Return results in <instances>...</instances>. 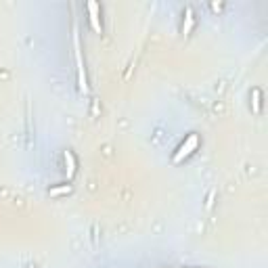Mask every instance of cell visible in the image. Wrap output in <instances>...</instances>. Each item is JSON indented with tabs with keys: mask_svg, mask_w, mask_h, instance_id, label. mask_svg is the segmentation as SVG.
<instances>
[{
	"mask_svg": "<svg viewBox=\"0 0 268 268\" xmlns=\"http://www.w3.org/2000/svg\"><path fill=\"white\" fill-rule=\"evenodd\" d=\"M86 9H88V19H90L92 29L97 31V34H103V26H101V19H99V11H101L99 2H94V0H90V2L86 4Z\"/></svg>",
	"mask_w": 268,
	"mask_h": 268,
	"instance_id": "2",
	"label": "cell"
},
{
	"mask_svg": "<svg viewBox=\"0 0 268 268\" xmlns=\"http://www.w3.org/2000/svg\"><path fill=\"white\" fill-rule=\"evenodd\" d=\"M197 145H199V136H197V134H188L187 140L178 147V151L174 153V157H172V161H174V163H180L183 160H187V157L197 149Z\"/></svg>",
	"mask_w": 268,
	"mask_h": 268,
	"instance_id": "1",
	"label": "cell"
},
{
	"mask_svg": "<svg viewBox=\"0 0 268 268\" xmlns=\"http://www.w3.org/2000/svg\"><path fill=\"white\" fill-rule=\"evenodd\" d=\"M67 193H72V185H61V187L51 188V197H61V195H67Z\"/></svg>",
	"mask_w": 268,
	"mask_h": 268,
	"instance_id": "5",
	"label": "cell"
},
{
	"mask_svg": "<svg viewBox=\"0 0 268 268\" xmlns=\"http://www.w3.org/2000/svg\"><path fill=\"white\" fill-rule=\"evenodd\" d=\"M193 11L191 9H187L185 11V26H183V34L185 36H188V34H191V29H193Z\"/></svg>",
	"mask_w": 268,
	"mask_h": 268,
	"instance_id": "4",
	"label": "cell"
},
{
	"mask_svg": "<svg viewBox=\"0 0 268 268\" xmlns=\"http://www.w3.org/2000/svg\"><path fill=\"white\" fill-rule=\"evenodd\" d=\"M29 268H36V266H29Z\"/></svg>",
	"mask_w": 268,
	"mask_h": 268,
	"instance_id": "7",
	"label": "cell"
},
{
	"mask_svg": "<svg viewBox=\"0 0 268 268\" xmlns=\"http://www.w3.org/2000/svg\"><path fill=\"white\" fill-rule=\"evenodd\" d=\"M260 99H262V92H260V90L256 88L254 92H251V103H254V113H260V107H262V101H260Z\"/></svg>",
	"mask_w": 268,
	"mask_h": 268,
	"instance_id": "6",
	"label": "cell"
},
{
	"mask_svg": "<svg viewBox=\"0 0 268 268\" xmlns=\"http://www.w3.org/2000/svg\"><path fill=\"white\" fill-rule=\"evenodd\" d=\"M63 160H65L67 165V178H72L76 174V160H74V153L72 151H65L63 153Z\"/></svg>",
	"mask_w": 268,
	"mask_h": 268,
	"instance_id": "3",
	"label": "cell"
}]
</instances>
